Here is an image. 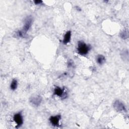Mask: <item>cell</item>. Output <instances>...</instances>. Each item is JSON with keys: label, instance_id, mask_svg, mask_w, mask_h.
I'll return each instance as SVG.
<instances>
[{"label": "cell", "instance_id": "obj_1", "mask_svg": "<svg viewBox=\"0 0 129 129\" xmlns=\"http://www.w3.org/2000/svg\"><path fill=\"white\" fill-rule=\"evenodd\" d=\"M32 22L33 19L31 16H29L26 18L23 29L21 30H19L17 32V35L19 37H24L26 35L27 32L30 29L32 26Z\"/></svg>", "mask_w": 129, "mask_h": 129}, {"label": "cell", "instance_id": "obj_2", "mask_svg": "<svg viewBox=\"0 0 129 129\" xmlns=\"http://www.w3.org/2000/svg\"><path fill=\"white\" fill-rule=\"evenodd\" d=\"M91 47L90 45L87 44L83 41H79L78 42L77 45V52L81 55H86L89 52Z\"/></svg>", "mask_w": 129, "mask_h": 129}, {"label": "cell", "instance_id": "obj_3", "mask_svg": "<svg viewBox=\"0 0 129 129\" xmlns=\"http://www.w3.org/2000/svg\"><path fill=\"white\" fill-rule=\"evenodd\" d=\"M114 109L118 112H124L126 111V107L124 105V104L122 102H121L120 100H115L113 105Z\"/></svg>", "mask_w": 129, "mask_h": 129}, {"label": "cell", "instance_id": "obj_4", "mask_svg": "<svg viewBox=\"0 0 129 129\" xmlns=\"http://www.w3.org/2000/svg\"><path fill=\"white\" fill-rule=\"evenodd\" d=\"M53 94L62 99H65L67 97V93L65 91L64 88H61L60 87L56 86L53 91Z\"/></svg>", "mask_w": 129, "mask_h": 129}, {"label": "cell", "instance_id": "obj_5", "mask_svg": "<svg viewBox=\"0 0 129 129\" xmlns=\"http://www.w3.org/2000/svg\"><path fill=\"white\" fill-rule=\"evenodd\" d=\"M13 120L16 124V128L20 127L23 124V117L21 112L16 113L13 116Z\"/></svg>", "mask_w": 129, "mask_h": 129}, {"label": "cell", "instance_id": "obj_6", "mask_svg": "<svg viewBox=\"0 0 129 129\" xmlns=\"http://www.w3.org/2000/svg\"><path fill=\"white\" fill-rule=\"evenodd\" d=\"M60 118V115H56L54 116H51L49 120L52 125L54 126H58L59 125V121Z\"/></svg>", "mask_w": 129, "mask_h": 129}, {"label": "cell", "instance_id": "obj_7", "mask_svg": "<svg viewBox=\"0 0 129 129\" xmlns=\"http://www.w3.org/2000/svg\"><path fill=\"white\" fill-rule=\"evenodd\" d=\"M42 99L40 96H36L32 97L30 99V103L35 106H38L40 105L42 102Z\"/></svg>", "mask_w": 129, "mask_h": 129}, {"label": "cell", "instance_id": "obj_8", "mask_svg": "<svg viewBox=\"0 0 129 129\" xmlns=\"http://www.w3.org/2000/svg\"><path fill=\"white\" fill-rule=\"evenodd\" d=\"M71 35H72V33L71 31H68L65 33L62 40V43L63 44L66 45L70 42L71 39Z\"/></svg>", "mask_w": 129, "mask_h": 129}, {"label": "cell", "instance_id": "obj_9", "mask_svg": "<svg viewBox=\"0 0 129 129\" xmlns=\"http://www.w3.org/2000/svg\"><path fill=\"white\" fill-rule=\"evenodd\" d=\"M96 61L100 65L103 64L105 61V56L102 54H98L96 56Z\"/></svg>", "mask_w": 129, "mask_h": 129}, {"label": "cell", "instance_id": "obj_10", "mask_svg": "<svg viewBox=\"0 0 129 129\" xmlns=\"http://www.w3.org/2000/svg\"><path fill=\"white\" fill-rule=\"evenodd\" d=\"M17 86H18V82L17 79H13L10 85L11 89L13 91H14L17 88Z\"/></svg>", "mask_w": 129, "mask_h": 129}, {"label": "cell", "instance_id": "obj_11", "mask_svg": "<svg viewBox=\"0 0 129 129\" xmlns=\"http://www.w3.org/2000/svg\"><path fill=\"white\" fill-rule=\"evenodd\" d=\"M120 37L123 39H126L128 37V32L127 30H124L120 33Z\"/></svg>", "mask_w": 129, "mask_h": 129}, {"label": "cell", "instance_id": "obj_12", "mask_svg": "<svg viewBox=\"0 0 129 129\" xmlns=\"http://www.w3.org/2000/svg\"><path fill=\"white\" fill-rule=\"evenodd\" d=\"M121 56L122 58L125 60H128V53L127 50H124L121 53Z\"/></svg>", "mask_w": 129, "mask_h": 129}, {"label": "cell", "instance_id": "obj_13", "mask_svg": "<svg viewBox=\"0 0 129 129\" xmlns=\"http://www.w3.org/2000/svg\"><path fill=\"white\" fill-rule=\"evenodd\" d=\"M34 3H35V5H40L43 3V2L42 1H40V0L39 1H34Z\"/></svg>", "mask_w": 129, "mask_h": 129}, {"label": "cell", "instance_id": "obj_14", "mask_svg": "<svg viewBox=\"0 0 129 129\" xmlns=\"http://www.w3.org/2000/svg\"><path fill=\"white\" fill-rule=\"evenodd\" d=\"M68 67H69V68L71 67H72V66H73V62H72V61H69V62H68Z\"/></svg>", "mask_w": 129, "mask_h": 129}, {"label": "cell", "instance_id": "obj_15", "mask_svg": "<svg viewBox=\"0 0 129 129\" xmlns=\"http://www.w3.org/2000/svg\"><path fill=\"white\" fill-rule=\"evenodd\" d=\"M76 9H77V10H78V11H81V8H79V7H76Z\"/></svg>", "mask_w": 129, "mask_h": 129}]
</instances>
